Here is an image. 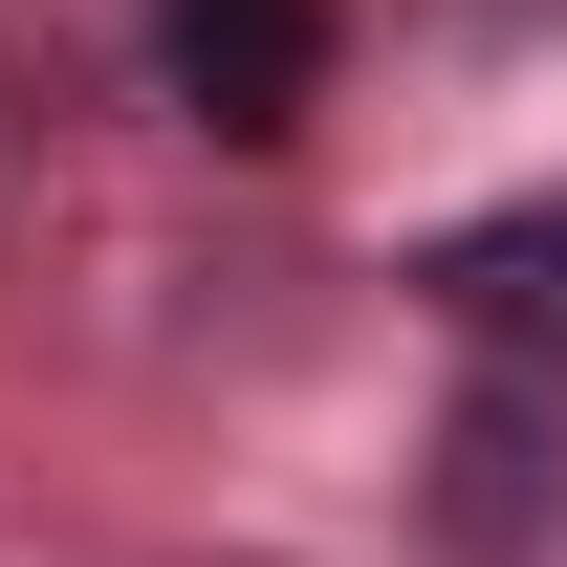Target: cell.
<instances>
[{"mask_svg": "<svg viewBox=\"0 0 567 567\" xmlns=\"http://www.w3.org/2000/svg\"><path fill=\"white\" fill-rule=\"evenodd\" d=\"M436 546H481V567L567 546V393H458L436 415Z\"/></svg>", "mask_w": 567, "mask_h": 567, "instance_id": "cell-1", "label": "cell"}, {"mask_svg": "<svg viewBox=\"0 0 567 567\" xmlns=\"http://www.w3.org/2000/svg\"><path fill=\"white\" fill-rule=\"evenodd\" d=\"M153 66L197 132H284L328 87V0H153Z\"/></svg>", "mask_w": 567, "mask_h": 567, "instance_id": "cell-2", "label": "cell"}, {"mask_svg": "<svg viewBox=\"0 0 567 567\" xmlns=\"http://www.w3.org/2000/svg\"><path fill=\"white\" fill-rule=\"evenodd\" d=\"M436 306L502 328V350H567V218H481V240H436Z\"/></svg>", "mask_w": 567, "mask_h": 567, "instance_id": "cell-3", "label": "cell"}, {"mask_svg": "<svg viewBox=\"0 0 567 567\" xmlns=\"http://www.w3.org/2000/svg\"><path fill=\"white\" fill-rule=\"evenodd\" d=\"M44 153H66V66H44V44H22V22H0V197H22V175H44Z\"/></svg>", "mask_w": 567, "mask_h": 567, "instance_id": "cell-4", "label": "cell"}, {"mask_svg": "<svg viewBox=\"0 0 567 567\" xmlns=\"http://www.w3.org/2000/svg\"><path fill=\"white\" fill-rule=\"evenodd\" d=\"M458 22H567V0H458Z\"/></svg>", "mask_w": 567, "mask_h": 567, "instance_id": "cell-5", "label": "cell"}]
</instances>
